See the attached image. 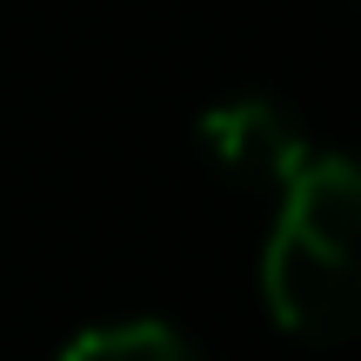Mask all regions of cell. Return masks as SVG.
I'll return each instance as SVG.
<instances>
[{
    "mask_svg": "<svg viewBox=\"0 0 361 361\" xmlns=\"http://www.w3.org/2000/svg\"><path fill=\"white\" fill-rule=\"evenodd\" d=\"M355 241H361V174L348 154L314 147L308 168L281 188V221L268 228V247H261L268 314L295 341H348L361 314Z\"/></svg>",
    "mask_w": 361,
    "mask_h": 361,
    "instance_id": "6da1fadb",
    "label": "cell"
},
{
    "mask_svg": "<svg viewBox=\"0 0 361 361\" xmlns=\"http://www.w3.org/2000/svg\"><path fill=\"white\" fill-rule=\"evenodd\" d=\"M201 147L207 161H214L221 174L234 180V188L247 194H281L288 180L308 168V134L295 128V121L281 114L274 101H221L201 114Z\"/></svg>",
    "mask_w": 361,
    "mask_h": 361,
    "instance_id": "7a4b0ae2",
    "label": "cell"
},
{
    "mask_svg": "<svg viewBox=\"0 0 361 361\" xmlns=\"http://www.w3.org/2000/svg\"><path fill=\"white\" fill-rule=\"evenodd\" d=\"M54 361H201L188 348V335L168 322H114V328H87L74 335Z\"/></svg>",
    "mask_w": 361,
    "mask_h": 361,
    "instance_id": "3957f363",
    "label": "cell"
}]
</instances>
